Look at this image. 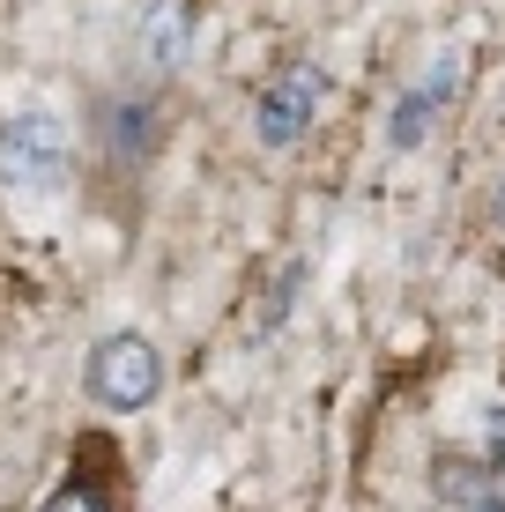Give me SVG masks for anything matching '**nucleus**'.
Here are the masks:
<instances>
[{
	"instance_id": "4",
	"label": "nucleus",
	"mask_w": 505,
	"mask_h": 512,
	"mask_svg": "<svg viewBox=\"0 0 505 512\" xmlns=\"http://www.w3.org/2000/svg\"><path fill=\"white\" fill-rule=\"evenodd\" d=\"M454 90H461V52H439V60L402 90V104H394V119H387V141L394 149H416V141L439 127V112L454 104Z\"/></svg>"
},
{
	"instance_id": "3",
	"label": "nucleus",
	"mask_w": 505,
	"mask_h": 512,
	"mask_svg": "<svg viewBox=\"0 0 505 512\" xmlns=\"http://www.w3.org/2000/svg\"><path fill=\"white\" fill-rule=\"evenodd\" d=\"M320 97H327V75H320V67H305V60L283 67V75L253 97V141H260V149H290V141H305Z\"/></svg>"
},
{
	"instance_id": "9",
	"label": "nucleus",
	"mask_w": 505,
	"mask_h": 512,
	"mask_svg": "<svg viewBox=\"0 0 505 512\" xmlns=\"http://www.w3.org/2000/svg\"><path fill=\"white\" fill-rule=\"evenodd\" d=\"M498 223H505V186H498Z\"/></svg>"
},
{
	"instance_id": "6",
	"label": "nucleus",
	"mask_w": 505,
	"mask_h": 512,
	"mask_svg": "<svg viewBox=\"0 0 505 512\" xmlns=\"http://www.w3.org/2000/svg\"><path fill=\"white\" fill-rule=\"evenodd\" d=\"M142 52L164 67V75L194 60V0H156L149 23H142Z\"/></svg>"
},
{
	"instance_id": "8",
	"label": "nucleus",
	"mask_w": 505,
	"mask_h": 512,
	"mask_svg": "<svg viewBox=\"0 0 505 512\" xmlns=\"http://www.w3.org/2000/svg\"><path fill=\"white\" fill-rule=\"evenodd\" d=\"M461 512H505V490H491V483H483V490H476V498H468Z\"/></svg>"
},
{
	"instance_id": "7",
	"label": "nucleus",
	"mask_w": 505,
	"mask_h": 512,
	"mask_svg": "<svg viewBox=\"0 0 505 512\" xmlns=\"http://www.w3.org/2000/svg\"><path fill=\"white\" fill-rule=\"evenodd\" d=\"M483 446H491V453H483V468H491L498 490H505V409H491V423H483Z\"/></svg>"
},
{
	"instance_id": "1",
	"label": "nucleus",
	"mask_w": 505,
	"mask_h": 512,
	"mask_svg": "<svg viewBox=\"0 0 505 512\" xmlns=\"http://www.w3.org/2000/svg\"><path fill=\"white\" fill-rule=\"evenodd\" d=\"M75 179V141L52 112L0 119V186L8 193H60Z\"/></svg>"
},
{
	"instance_id": "5",
	"label": "nucleus",
	"mask_w": 505,
	"mask_h": 512,
	"mask_svg": "<svg viewBox=\"0 0 505 512\" xmlns=\"http://www.w3.org/2000/svg\"><path fill=\"white\" fill-rule=\"evenodd\" d=\"M45 512H119V468L104 438H82V468L45 498Z\"/></svg>"
},
{
	"instance_id": "2",
	"label": "nucleus",
	"mask_w": 505,
	"mask_h": 512,
	"mask_svg": "<svg viewBox=\"0 0 505 512\" xmlns=\"http://www.w3.org/2000/svg\"><path fill=\"white\" fill-rule=\"evenodd\" d=\"M82 386H90L97 409H112V416H142L149 401L164 394V357H156L149 334L119 327V334H104V342L90 349V372H82Z\"/></svg>"
}]
</instances>
